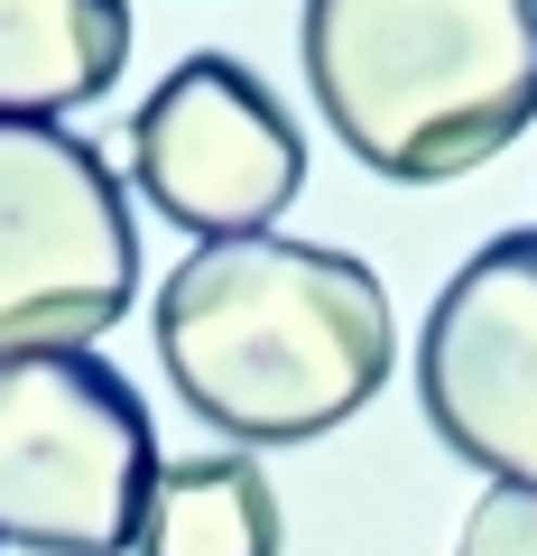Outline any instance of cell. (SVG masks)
<instances>
[{
  "instance_id": "obj_1",
  "label": "cell",
  "mask_w": 537,
  "mask_h": 556,
  "mask_svg": "<svg viewBox=\"0 0 537 556\" xmlns=\"http://www.w3.org/2000/svg\"><path fill=\"white\" fill-rule=\"evenodd\" d=\"M158 362L232 445H316L380 399L398 316L371 260L324 241H195L158 288Z\"/></svg>"
},
{
  "instance_id": "obj_2",
  "label": "cell",
  "mask_w": 537,
  "mask_h": 556,
  "mask_svg": "<svg viewBox=\"0 0 537 556\" xmlns=\"http://www.w3.org/2000/svg\"><path fill=\"white\" fill-rule=\"evenodd\" d=\"M306 93L371 177L445 186L537 121V0H306Z\"/></svg>"
},
{
  "instance_id": "obj_3",
  "label": "cell",
  "mask_w": 537,
  "mask_h": 556,
  "mask_svg": "<svg viewBox=\"0 0 537 556\" xmlns=\"http://www.w3.org/2000/svg\"><path fill=\"white\" fill-rule=\"evenodd\" d=\"M158 492V427L93 353L0 362V547L120 556Z\"/></svg>"
},
{
  "instance_id": "obj_4",
  "label": "cell",
  "mask_w": 537,
  "mask_h": 556,
  "mask_svg": "<svg viewBox=\"0 0 537 556\" xmlns=\"http://www.w3.org/2000/svg\"><path fill=\"white\" fill-rule=\"evenodd\" d=\"M140 298L120 167L65 121H0V362L93 353Z\"/></svg>"
},
{
  "instance_id": "obj_5",
  "label": "cell",
  "mask_w": 537,
  "mask_h": 556,
  "mask_svg": "<svg viewBox=\"0 0 537 556\" xmlns=\"http://www.w3.org/2000/svg\"><path fill=\"white\" fill-rule=\"evenodd\" d=\"M130 186L195 241H241L297 204L306 139L241 56H186L130 112Z\"/></svg>"
},
{
  "instance_id": "obj_6",
  "label": "cell",
  "mask_w": 537,
  "mask_h": 556,
  "mask_svg": "<svg viewBox=\"0 0 537 556\" xmlns=\"http://www.w3.org/2000/svg\"><path fill=\"white\" fill-rule=\"evenodd\" d=\"M418 399L445 455L537 492V232H500L445 278L418 334Z\"/></svg>"
},
{
  "instance_id": "obj_7",
  "label": "cell",
  "mask_w": 537,
  "mask_h": 556,
  "mask_svg": "<svg viewBox=\"0 0 537 556\" xmlns=\"http://www.w3.org/2000/svg\"><path fill=\"white\" fill-rule=\"evenodd\" d=\"M130 65V0H0V121H65Z\"/></svg>"
},
{
  "instance_id": "obj_8",
  "label": "cell",
  "mask_w": 537,
  "mask_h": 556,
  "mask_svg": "<svg viewBox=\"0 0 537 556\" xmlns=\"http://www.w3.org/2000/svg\"><path fill=\"white\" fill-rule=\"evenodd\" d=\"M287 510L251 455H186L158 464V492L140 519V556H279Z\"/></svg>"
},
{
  "instance_id": "obj_9",
  "label": "cell",
  "mask_w": 537,
  "mask_h": 556,
  "mask_svg": "<svg viewBox=\"0 0 537 556\" xmlns=\"http://www.w3.org/2000/svg\"><path fill=\"white\" fill-rule=\"evenodd\" d=\"M455 556H537V492L491 482V492L473 501V519H463Z\"/></svg>"
}]
</instances>
